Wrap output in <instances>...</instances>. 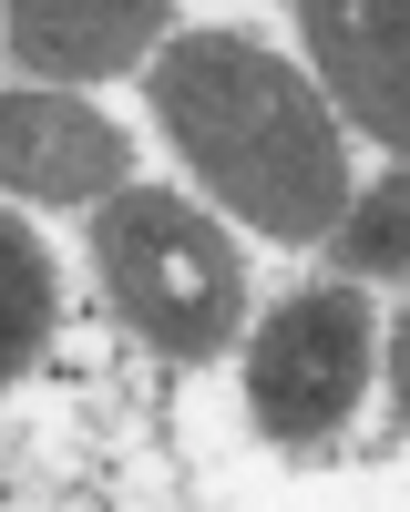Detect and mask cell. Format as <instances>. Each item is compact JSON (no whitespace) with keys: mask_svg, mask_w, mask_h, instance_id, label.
Returning a JSON list of instances; mask_svg holds the SVG:
<instances>
[{"mask_svg":"<svg viewBox=\"0 0 410 512\" xmlns=\"http://www.w3.org/2000/svg\"><path fill=\"white\" fill-rule=\"evenodd\" d=\"M328 246H339L349 277H410V164H390L380 185H359Z\"/></svg>","mask_w":410,"mask_h":512,"instance_id":"obj_7","label":"cell"},{"mask_svg":"<svg viewBox=\"0 0 410 512\" xmlns=\"http://www.w3.org/2000/svg\"><path fill=\"white\" fill-rule=\"evenodd\" d=\"M175 0H11V62L31 82H113L164 52Z\"/></svg>","mask_w":410,"mask_h":512,"instance_id":"obj_6","label":"cell"},{"mask_svg":"<svg viewBox=\"0 0 410 512\" xmlns=\"http://www.w3.org/2000/svg\"><path fill=\"white\" fill-rule=\"evenodd\" d=\"M0 246H11V277H21V338H11V369H31L41 349H52V318H62V287H52V246H41L31 226H0Z\"/></svg>","mask_w":410,"mask_h":512,"instance_id":"obj_8","label":"cell"},{"mask_svg":"<svg viewBox=\"0 0 410 512\" xmlns=\"http://www.w3.org/2000/svg\"><path fill=\"white\" fill-rule=\"evenodd\" d=\"M154 123L195 164V185L277 246H328L349 216V144L328 82L277 62L246 31H175L154 52Z\"/></svg>","mask_w":410,"mask_h":512,"instance_id":"obj_1","label":"cell"},{"mask_svg":"<svg viewBox=\"0 0 410 512\" xmlns=\"http://www.w3.org/2000/svg\"><path fill=\"white\" fill-rule=\"evenodd\" d=\"M93 267L103 297L123 308V328L154 359H216L246 328V256L205 205L164 195V185H123L93 205Z\"/></svg>","mask_w":410,"mask_h":512,"instance_id":"obj_2","label":"cell"},{"mask_svg":"<svg viewBox=\"0 0 410 512\" xmlns=\"http://www.w3.org/2000/svg\"><path fill=\"white\" fill-rule=\"evenodd\" d=\"M308 72L369 144L410 164V0H298Z\"/></svg>","mask_w":410,"mask_h":512,"instance_id":"obj_4","label":"cell"},{"mask_svg":"<svg viewBox=\"0 0 410 512\" xmlns=\"http://www.w3.org/2000/svg\"><path fill=\"white\" fill-rule=\"evenodd\" d=\"M390 400H400V420H410V318L390 328Z\"/></svg>","mask_w":410,"mask_h":512,"instance_id":"obj_9","label":"cell"},{"mask_svg":"<svg viewBox=\"0 0 410 512\" xmlns=\"http://www.w3.org/2000/svg\"><path fill=\"white\" fill-rule=\"evenodd\" d=\"M0 175H11V195H31V205H103V195L134 185V144H123L82 93L31 82V93L0 103Z\"/></svg>","mask_w":410,"mask_h":512,"instance_id":"obj_5","label":"cell"},{"mask_svg":"<svg viewBox=\"0 0 410 512\" xmlns=\"http://www.w3.org/2000/svg\"><path fill=\"white\" fill-rule=\"evenodd\" d=\"M369 359H380V318L359 308V287H298L246 338V410H257L267 441L308 451L359 410Z\"/></svg>","mask_w":410,"mask_h":512,"instance_id":"obj_3","label":"cell"}]
</instances>
